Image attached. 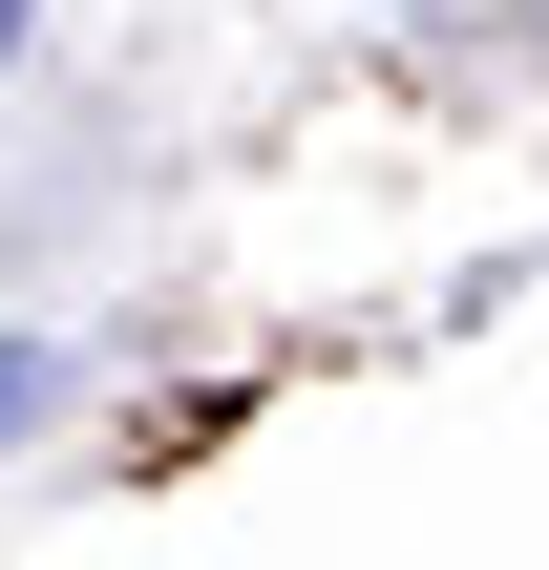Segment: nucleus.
Here are the masks:
<instances>
[{
	"mask_svg": "<svg viewBox=\"0 0 549 570\" xmlns=\"http://www.w3.org/2000/svg\"><path fill=\"white\" fill-rule=\"evenodd\" d=\"M42 402H63V360H42V338H0V444H21Z\"/></svg>",
	"mask_w": 549,
	"mask_h": 570,
	"instance_id": "1",
	"label": "nucleus"
},
{
	"mask_svg": "<svg viewBox=\"0 0 549 570\" xmlns=\"http://www.w3.org/2000/svg\"><path fill=\"white\" fill-rule=\"evenodd\" d=\"M21 21H42V0H0V63H21Z\"/></svg>",
	"mask_w": 549,
	"mask_h": 570,
	"instance_id": "2",
	"label": "nucleus"
}]
</instances>
